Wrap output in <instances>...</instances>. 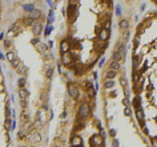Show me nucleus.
<instances>
[{"label":"nucleus","mask_w":157,"mask_h":147,"mask_svg":"<svg viewBox=\"0 0 157 147\" xmlns=\"http://www.w3.org/2000/svg\"><path fill=\"white\" fill-rule=\"evenodd\" d=\"M91 115V106L89 103L83 102L80 106H78V111H77V118L78 121H87Z\"/></svg>","instance_id":"nucleus-1"},{"label":"nucleus","mask_w":157,"mask_h":147,"mask_svg":"<svg viewBox=\"0 0 157 147\" xmlns=\"http://www.w3.org/2000/svg\"><path fill=\"white\" fill-rule=\"evenodd\" d=\"M67 90H68V95H69L72 99H77V98H78V89H77V86H76V83L69 82L68 86H67Z\"/></svg>","instance_id":"nucleus-2"},{"label":"nucleus","mask_w":157,"mask_h":147,"mask_svg":"<svg viewBox=\"0 0 157 147\" xmlns=\"http://www.w3.org/2000/svg\"><path fill=\"white\" fill-rule=\"evenodd\" d=\"M73 62V57L69 52H65V53H61V65H65V66H71Z\"/></svg>","instance_id":"nucleus-3"},{"label":"nucleus","mask_w":157,"mask_h":147,"mask_svg":"<svg viewBox=\"0 0 157 147\" xmlns=\"http://www.w3.org/2000/svg\"><path fill=\"white\" fill-rule=\"evenodd\" d=\"M41 31H43V24L39 23V20H35L33 24H32V33L37 37L41 35Z\"/></svg>","instance_id":"nucleus-4"},{"label":"nucleus","mask_w":157,"mask_h":147,"mask_svg":"<svg viewBox=\"0 0 157 147\" xmlns=\"http://www.w3.org/2000/svg\"><path fill=\"white\" fill-rule=\"evenodd\" d=\"M35 47H36V50L40 53V54H43V56H48V54H49L48 45H45V44H43V43H40V41H39Z\"/></svg>","instance_id":"nucleus-5"},{"label":"nucleus","mask_w":157,"mask_h":147,"mask_svg":"<svg viewBox=\"0 0 157 147\" xmlns=\"http://www.w3.org/2000/svg\"><path fill=\"white\" fill-rule=\"evenodd\" d=\"M91 146H93V147H97V146H104V139H103V137H101V135H99V134L93 135V137L91 138Z\"/></svg>","instance_id":"nucleus-6"},{"label":"nucleus","mask_w":157,"mask_h":147,"mask_svg":"<svg viewBox=\"0 0 157 147\" xmlns=\"http://www.w3.org/2000/svg\"><path fill=\"white\" fill-rule=\"evenodd\" d=\"M67 15L69 19H73L75 16H77V7L76 4H69V7L67 8Z\"/></svg>","instance_id":"nucleus-7"},{"label":"nucleus","mask_w":157,"mask_h":147,"mask_svg":"<svg viewBox=\"0 0 157 147\" xmlns=\"http://www.w3.org/2000/svg\"><path fill=\"white\" fill-rule=\"evenodd\" d=\"M108 38H109V29H107V28L100 29V31H99V40L107 41Z\"/></svg>","instance_id":"nucleus-8"},{"label":"nucleus","mask_w":157,"mask_h":147,"mask_svg":"<svg viewBox=\"0 0 157 147\" xmlns=\"http://www.w3.org/2000/svg\"><path fill=\"white\" fill-rule=\"evenodd\" d=\"M83 144H84V142L80 135H73L71 138V146H83Z\"/></svg>","instance_id":"nucleus-9"},{"label":"nucleus","mask_w":157,"mask_h":147,"mask_svg":"<svg viewBox=\"0 0 157 147\" xmlns=\"http://www.w3.org/2000/svg\"><path fill=\"white\" fill-rule=\"evenodd\" d=\"M60 50H61V53H65V52L71 50V43L68 40H63L60 43Z\"/></svg>","instance_id":"nucleus-10"},{"label":"nucleus","mask_w":157,"mask_h":147,"mask_svg":"<svg viewBox=\"0 0 157 147\" xmlns=\"http://www.w3.org/2000/svg\"><path fill=\"white\" fill-rule=\"evenodd\" d=\"M28 17L32 19L33 21H35V20H39V19L41 17V12L39 11V9H32L31 12H28Z\"/></svg>","instance_id":"nucleus-11"},{"label":"nucleus","mask_w":157,"mask_h":147,"mask_svg":"<svg viewBox=\"0 0 157 147\" xmlns=\"http://www.w3.org/2000/svg\"><path fill=\"white\" fill-rule=\"evenodd\" d=\"M31 142H32L33 144H37V143H40V142H41V135H40V133H37V131H33V133L31 134Z\"/></svg>","instance_id":"nucleus-12"},{"label":"nucleus","mask_w":157,"mask_h":147,"mask_svg":"<svg viewBox=\"0 0 157 147\" xmlns=\"http://www.w3.org/2000/svg\"><path fill=\"white\" fill-rule=\"evenodd\" d=\"M119 29L123 31V32L129 29V21H128V20H125V19L120 20V21H119Z\"/></svg>","instance_id":"nucleus-13"},{"label":"nucleus","mask_w":157,"mask_h":147,"mask_svg":"<svg viewBox=\"0 0 157 147\" xmlns=\"http://www.w3.org/2000/svg\"><path fill=\"white\" fill-rule=\"evenodd\" d=\"M120 68H121L120 61H114V60H112V61H111V64H109V69H111V70L117 72V70H120Z\"/></svg>","instance_id":"nucleus-14"},{"label":"nucleus","mask_w":157,"mask_h":147,"mask_svg":"<svg viewBox=\"0 0 157 147\" xmlns=\"http://www.w3.org/2000/svg\"><path fill=\"white\" fill-rule=\"evenodd\" d=\"M19 97H20L22 101L27 102V99H28V92L24 88H20V89H19Z\"/></svg>","instance_id":"nucleus-15"},{"label":"nucleus","mask_w":157,"mask_h":147,"mask_svg":"<svg viewBox=\"0 0 157 147\" xmlns=\"http://www.w3.org/2000/svg\"><path fill=\"white\" fill-rule=\"evenodd\" d=\"M124 54H125V52L116 50V52L113 53V60H114V61H121V60L124 58Z\"/></svg>","instance_id":"nucleus-16"},{"label":"nucleus","mask_w":157,"mask_h":147,"mask_svg":"<svg viewBox=\"0 0 157 147\" xmlns=\"http://www.w3.org/2000/svg\"><path fill=\"white\" fill-rule=\"evenodd\" d=\"M113 86H114V81H113V80H108V78H107V80H105V82H104V88L108 90V89H112Z\"/></svg>","instance_id":"nucleus-17"},{"label":"nucleus","mask_w":157,"mask_h":147,"mask_svg":"<svg viewBox=\"0 0 157 147\" xmlns=\"http://www.w3.org/2000/svg\"><path fill=\"white\" fill-rule=\"evenodd\" d=\"M11 126H12V121H11L9 117H7V118H6V122H4V129H6L7 131H11V130H12Z\"/></svg>","instance_id":"nucleus-18"},{"label":"nucleus","mask_w":157,"mask_h":147,"mask_svg":"<svg viewBox=\"0 0 157 147\" xmlns=\"http://www.w3.org/2000/svg\"><path fill=\"white\" fill-rule=\"evenodd\" d=\"M15 70H16V72H17L19 74H22V76H24V74L27 73V68H25L24 65H22V64L19 65V66H17V68H16Z\"/></svg>","instance_id":"nucleus-19"},{"label":"nucleus","mask_w":157,"mask_h":147,"mask_svg":"<svg viewBox=\"0 0 157 147\" xmlns=\"http://www.w3.org/2000/svg\"><path fill=\"white\" fill-rule=\"evenodd\" d=\"M116 76H117V72H114V70H111V69H109V70L107 72V74H105V77H107L108 80H113Z\"/></svg>","instance_id":"nucleus-20"},{"label":"nucleus","mask_w":157,"mask_h":147,"mask_svg":"<svg viewBox=\"0 0 157 147\" xmlns=\"http://www.w3.org/2000/svg\"><path fill=\"white\" fill-rule=\"evenodd\" d=\"M133 68H134V70H137L140 68V61H139V57L137 56H133Z\"/></svg>","instance_id":"nucleus-21"},{"label":"nucleus","mask_w":157,"mask_h":147,"mask_svg":"<svg viewBox=\"0 0 157 147\" xmlns=\"http://www.w3.org/2000/svg\"><path fill=\"white\" fill-rule=\"evenodd\" d=\"M140 105H141V99H140V97H134V99H133V106H134L136 109H139V108H140Z\"/></svg>","instance_id":"nucleus-22"},{"label":"nucleus","mask_w":157,"mask_h":147,"mask_svg":"<svg viewBox=\"0 0 157 147\" xmlns=\"http://www.w3.org/2000/svg\"><path fill=\"white\" fill-rule=\"evenodd\" d=\"M53 21H55V12H53V9H51L49 16H48V24H52Z\"/></svg>","instance_id":"nucleus-23"},{"label":"nucleus","mask_w":157,"mask_h":147,"mask_svg":"<svg viewBox=\"0 0 157 147\" xmlns=\"http://www.w3.org/2000/svg\"><path fill=\"white\" fill-rule=\"evenodd\" d=\"M23 9L25 12H31L32 9H35V5L33 4H23Z\"/></svg>","instance_id":"nucleus-24"},{"label":"nucleus","mask_w":157,"mask_h":147,"mask_svg":"<svg viewBox=\"0 0 157 147\" xmlns=\"http://www.w3.org/2000/svg\"><path fill=\"white\" fill-rule=\"evenodd\" d=\"M25 83H27V81H25L24 77H20V78H19V81H17L19 88H24V86H25Z\"/></svg>","instance_id":"nucleus-25"},{"label":"nucleus","mask_w":157,"mask_h":147,"mask_svg":"<svg viewBox=\"0 0 157 147\" xmlns=\"http://www.w3.org/2000/svg\"><path fill=\"white\" fill-rule=\"evenodd\" d=\"M15 58H16V54H15V52H8V53H7V60H8L9 62H12Z\"/></svg>","instance_id":"nucleus-26"},{"label":"nucleus","mask_w":157,"mask_h":147,"mask_svg":"<svg viewBox=\"0 0 157 147\" xmlns=\"http://www.w3.org/2000/svg\"><path fill=\"white\" fill-rule=\"evenodd\" d=\"M52 29H53L52 24H48V25H47V28H45V31H44V36H49V33L52 32Z\"/></svg>","instance_id":"nucleus-27"},{"label":"nucleus","mask_w":157,"mask_h":147,"mask_svg":"<svg viewBox=\"0 0 157 147\" xmlns=\"http://www.w3.org/2000/svg\"><path fill=\"white\" fill-rule=\"evenodd\" d=\"M45 70H47V78H52V76H53V69L49 68V66H45Z\"/></svg>","instance_id":"nucleus-28"},{"label":"nucleus","mask_w":157,"mask_h":147,"mask_svg":"<svg viewBox=\"0 0 157 147\" xmlns=\"http://www.w3.org/2000/svg\"><path fill=\"white\" fill-rule=\"evenodd\" d=\"M11 64H12V68H13V69H16L19 65H20V60H19V58H15V60L11 62Z\"/></svg>","instance_id":"nucleus-29"},{"label":"nucleus","mask_w":157,"mask_h":147,"mask_svg":"<svg viewBox=\"0 0 157 147\" xmlns=\"http://www.w3.org/2000/svg\"><path fill=\"white\" fill-rule=\"evenodd\" d=\"M136 115H137V119H139V121H141V119H144V115H143V111H141V110H139V109H137V110H136Z\"/></svg>","instance_id":"nucleus-30"},{"label":"nucleus","mask_w":157,"mask_h":147,"mask_svg":"<svg viewBox=\"0 0 157 147\" xmlns=\"http://www.w3.org/2000/svg\"><path fill=\"white\" fill-rule=\"evenodd\" d=\"M37 119H39V122H40V123H43L44 122V118H43V111L40 110V111H37Z\"/></svg>","instance_id":"nucleus-31"},{"label":"nucleus","mask_w":157,"mask_h":147,"mask_svg":"<svg viewBox=\"0 0 157 147\" xmlns=\"http://www.w3.org/2000/svg\"><path fill=\"white\" fill-rule=\"evenodd\" d=\"M23 21H24V25H32V24H33V20H32V19H29V17L24 19Z\"/></svg>","instance_id":"nucleus-32"},{"label":"nucleus","mask_w":157,"mask_h":147,"mask_svg":"<svg viewBox=\"0 0 157 147\" xmlns=\"http://www.w3.org/2000/svg\"><path fill=\"white\" fill-rule=\"evenodd\" d=\"M124 114H125V117H130L132 110L129 109V106H125V109H124Z\"/></svg>","instance_id":"nucleus-33"},{"label":"nucleus","mask_w":157,"mask_h":147,"mask_svg":"<svg viewBox=\"0 0 157 147\" xmlns=\"http://www.w3.org/2000/svg\"><path fill=\"white\" fill-rule=\"evenodd\" d=\"M120 83H121V86L125 89L127 88V80H125V77H121L120 78Z\"/></svg>","instance_id":"nucleus-34"},{"label":"nucleus","mask_w":157,"mask_h":147,"mask_svg":"<svg viewBox=\"0 0 157 147\" xmlns=\"http://www.w3.org/2000/svg\"><path fill=\"white\" fill-rule=\"evenodd\" d=\"M116 15H117V16H121V7H120V5L116 7Z\"/></svg>","instance_id":"nucleus-35"},{"label":"nucleus","mask_w":157,"mask_h":147,"mask_svg":"<svg viewBox=\"0 0 157 147\" xmlns=\"http://www.w3.org/2000/svg\"><path fill=\"white\" fill-rule=\"evenodd\" d=\"M123 103H124V106H129V98H128V97L124 98V99H123Z\"/></svg>","instance_id":"nucleus-36"},{"label":"nucleus","mask_w":157,"mask_h":147,"mask_svg":"<svg viewBox=\"0 0 157 147\" xmlns=\"http://www.w3.org/2000/svg\"><path fill=\"white\" fill-rule=\"evenodd\" d=\"M129 38V32H127V31H124V40L127 41Z\"/></svg>","instance_id":"nucleus-37"},{"label":"nucleus","mask_w":157,"mask_h":147,"mask_svg":"<svg viewBox=\"0 0 157 147\" xmlns=\"http://www.w3.org/2000/svg\"><path fill=\"white\" fill-rule=\"evenodd\" d=\"M31 43H32V44H33V45H36V44H37V43H39V38H37V37H36V38H33V40H32V41H31Z\"/></svg>","instance_id":"nucleus-38"},{"label":"nucleus","mask_w":157,"mask_h":147,"mask_svg":"<svg viewBox=\"0 0 157 147\" xmlns=\"http://www.w3.org/2000/svg\"><path fill=\"white\" fill-rule=\"evenodd\" d=\"M104 62H105V58H101V60H100V64H99V66H103V65H104Z\"/></svg>","instance_id":"nucleus-39"},{"label":"nucleus","mask_w":157,"mask_h":147,"mask_svg":"<svg viewBox=\"0 0 157 147\" xmlns=\"http://www.w3.org/2000/svg\"><path fill=\"white\" fill-rule=\"evenodd\" d=\"M109 134H111V137H116V131H114V130H111Z\"/></svg>","instance_id":"nucleus-40"},{"label":"nucleus","mask_w":157,"mask_h":147,"mask_svg":"<svg viewBox=\"0 0 157 147\" xmlns=\"http://www.w3.org/2000/svg\"><path fill=\"white\" fill-rule=\"evenodd\" d=\"M119 144H120V143H119V140H117V139L113 140V146H119Z\"/></svg>","instance_id":"nucleus-41"},{"label":"nucleus","mask_w":157,"mask_h":147,"mask_svg":"<svg viewBox=\"0 0 157 147\" xmlns=\"http://www.w3.org/2000/svg\"><path fill=\"white\" fill-rule=\"evenodd\" d=\"M47 2H48V4H49V5L53 8V3H52V0H47Z\"/></svg>","instance_id":"nucleus-42"},{"label":"nucleus","mask_w":157,"mask_h":147,"mask_svg":"<svg viewBox=\"0 0 157 147\" xmlns=\"http://www.w3.org/2000/svg\"><path fill=\"white\" fill-rule=\"evenodd\" d=\"M53 47V43H52V41H49V43H48V48H52Z\"/></svg>","instance_id":"nucleus-43"},{"label":"nucleus","mask_w":157,"mask_h":147,"mask_svg":"<svg viewBox=\"0 0 157 147\" xmlns=\"http://www.w3.org/2000/svg\"><path fill=\"white\" fill-rule=\"evenodd\" d=\"M77 0H69V4H76Z\"/></svg>","instance_id":"nucleus-44"},{"label":"nucleus","mask_w":157,"mask_h":147,"mask_svg":"<svg viewBox=\"0 0 157 147\" xmlns=\"http://www.w3.org/2000/svg\"><path fill=\"white\" fill-rule=\"evenodd\" d=\"M4 45L8 48V47H9V41H6V43H4Z\"/></svg>","instance_id":"nucleus-45"},{"label":"nucleus","mask_w":157,"mask_h":147,"mask_svg":"<svg viewBox=\"0 0 157 147\" xmlns=\"http://www.w3.org/2000/svg\"><path fill=\"white\" fill-rule=\"evenodd\" d=\"M3 38H4V33H2V35H0V41H2Z\"/></svg>","instance_id":"nucleus-46"},{"label":"nucleus","mask_w":157,"mask_h":147,"mask_svg":"<svg viewBox=\"0 0 157 147\" xmlns=\"http://www.w3.org/2000/svg\"><path fill=\"white\" fill-rule=\"evenodd\" d=\"M0 58H2V60H3V58H4V56H3V54H2V53H0Z\"/></svg>","instance_id":"nucleus-47"}]
</instances>
